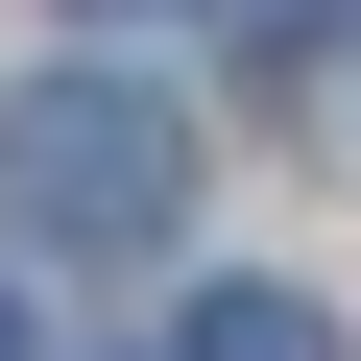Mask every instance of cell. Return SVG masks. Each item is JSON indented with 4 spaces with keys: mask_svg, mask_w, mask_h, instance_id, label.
I'll list each match as a JSON object with an SVG mask.
<instances>
[{
    "mask_svg": "<svg viewBox=\"0 0 361 361\" xmlns=\"http://www.w3.org/2000/svg\"><path fill=\"white\" fill-rule=\"evenodd\" d=\"M0 217H25L49 265H145L169 217H193V121H169L145 73H25L0 97Z\"/></svg>",
    "mask_w": 361,
    "mask_h": 361,
    "instance_id": "cell-1",
    "label": "cell"
},
{
    "mask_svg": "<svg viewBox=\"0 0 361 361\" xmlns=\"http://www.w3.org/2000/svg\"><path fill=\"white\" fill-rule=\"evenodd\" d=\"M193 361H337V313H313V289H217V313H193Z\"/></svg>",
    "mask_w": 361,
    "mask_h": 361,
    "instance_id": "cell-2",
    "label": "cell"
},
{
    "mask_svg": "<svg viewBox=\"0 0 361 361\" xmlns=\"http://www.w3.org/2000/svg\"><path fill=\"white\" fill-rule=\"evenodd\" d=\"M0 361H25V313H0Z\"/></svg>",
    "mask_w": 361,
    "mask_h": 361,
    "instance_id": "cell-3",
    "label": "cell"
}]
</instances>
